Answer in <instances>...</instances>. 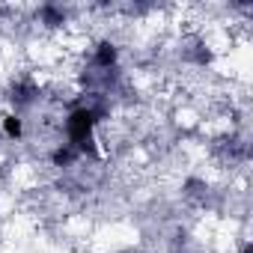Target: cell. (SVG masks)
<instances>
[{"mask_svg":"<svg viewBox=\"0 0 253 253\" xmlns=\"http://www.w3.org/2000/svg\"><path fill=\"white\" fill-rule=\"evenodd\" d=\"M92 113L89 110H75L72 113V119H69V131H72V137L78 140V143H84L86 137H89V128H92Z\"/></svg>","mask_w":253,"mask_h":253,"instance_id":"1","label":"cell"},{"mask_svg":"<svg viewBox=\"0 0 253 253\" xmlns=\"http://www.w3.org/2000/svg\"><path fill=\"white\" fill-rule=\"evenodd\" d=\"M6 134H12V137L21 134V122H18L15 116H6Z\"/></svg>","mask_w":253,"mask_h":253,"instance_id":"2","label":"cell"},{"mask_svg":"<svg viewBox=\"0 0 253 253\" xmlns=\"http://www.w3.org/2000/svg\"><path fill=\"white\" fill-rule=\"evenodd\" d=\"M113 57H116V54H113V48H110V45H101V51H98V63H104V66H107V63H113Z\"/></svg>","mask_w":253,"mask_h":253,"instance_id":"3","label":"cell"}]
</instances>
